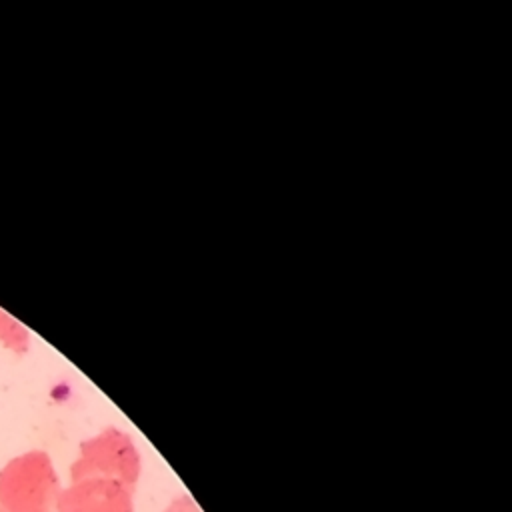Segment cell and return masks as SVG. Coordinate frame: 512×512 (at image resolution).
Returning <instances> with one entry per match:
<instances>
[{"label":"cell","instance_id":"obj_5","mask_svg":"<svg viewBox=\"0 0 512 512\" xmlns=\"http://www.w3.org/2000/svg\"><path fill=\"white\" fill-rule=\"evenodd\" d=\"M164 512H202V510H200V506L196 504L194 498H190V496H178V498H174V500L168 504V508H166Z\"/></svg>","mask_w":512,"mask_h":512},{"label":"cell","instance_id":"obj_4","mask_svg":"<svg viewBox=\"0 0 512 512\" xmlns=\"http://www.w3.org/2000/svg\"><path fill=\"white\" fill-rule=\"evenodd\" d=\"M28 340V330L0 308V342L14 354H24L28 350Z\"/></svg>","mask_w":512,"mask_h":512},{"label":"cell","instance_id":"obj_3","mask_svg":"<svg viewBox=\"0 0 512 512\" xmlns=\"http://www.w3.org/2000/svg\"><path fill=\"white\" fill-rule=\"evenodd\" d=\"M56 512H134L132 490L104 478L78 480L60 490Z\"/></svg>","mask_w":512,"mask_h":512},{"label":"cell","instance_id":"obj_2","mask_svg":"<svg viewBox=\"0 0 512 512\" xmlns=\"http://www.w3.org/2000/svg\"><path fill=\"white\" fill-rule=\"evenodd\" d=\"M140 474L138 456L128 442L118 432H104L94 440H88L80 446V458L70 468V480L86 478H104L124 484L134 490V484Z\"/></svg>","mask_w":512,"mask_h":512},{"label":"cell","instance_id":"obj_1","mask_svg":"<svg viewBox=\"0 0 512 512\" xmlns=\"http://www.w3.org/2000/svg\"><path fill=\"white\" fill-rule=\"evenodd\" d=\"M60 480L42 450L12 458L0 470V512H56Z\"/></svg>","mask_w":512,"mask_h":512}]
</instances>
